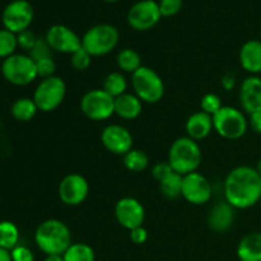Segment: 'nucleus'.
Returning <instances> with one entry per match:
<instances>
[{"label":"nucleus","instance_id":"32","mask_svg":"<svg viewBox=\"0 0 261 261\" xmlns=\"http://www.w3.org/2000/svg\"><path fill=\"white\" fill-rule=\"evenodd\" d=\"M201 111L205 112V114L214 116L219 110L222 109V101L217 94L214 93H206L205 96H203L200 101Z\"/></svg>","mask_w":261,"mask_h":261},{"label":"nucleus","instance_id":"12","mask_svg":"<svg viewBox=\"0 0 261 261\" xmlns=\"http://www.w3.org/2000/svg\"><path fill=\"white\" fill-rule=\"evenodd\" d=\"M186 201L194 205H203L212 198V185L205 176L199 172H191L184 176L182 194Z\"/></svg>","mask_w":261,"mask_h":261},{"label":"nucleus","instance_id":"25","mask_svg":"<svg viewBox=\"0 0 261 261\" xmlns=\"http://www.w3.org/2000/svg\"><path fill=\"white\" fill-rule=\"evenodd\" d=\"M64 261H94L93 249L89 245L78 242V244H71L65 252L63 254Z\"/></svg>","mask_w":261,"mask_h":261},{"label":"nucleus","instance_id":"24","mask_svg":"<svg viewBox=\"0 0 261 261\" xmlns=\"http://www.w3.org/2000/svg\"><path fill=\"white\" fill-rule=\"evenodd\" d=\"M116 63L120 70L134 74L142 66V58L133 48H124L117 54Z\"/></svg>","mask_w":261,"mask_h":261},{"label":"nucleus","instance_id":"41","mask_svg":"<svg viewBox=\"0 0 261 261\" xmlns=\"http://www.w3.org/2000/svg\"><path fill=\"white\" fill-rule=\"evenodd\" d=\"M234 81H236V79H234L233 74L228 73L226 74V75H223V78H222V86H223V88L227 89V91H231L234 87V83H236Z\"/></svg>","mask_w":261,"mask_h":261},{"label":"nucleus","instance_id":"40","mask_svg":"<svg viewBox=\"0 0 261 261\" xmlns=\"http://www.w3.org/2000/svg\"><path fill=\"white\" fill-rule=\"evenodd\" d=\"M250 126L256 134H261V111L250 115Z\"/></svg>","mask_w":261,"mask_h":261},{"label":"nucleus","instance_id":"34","mask_svg":"<svg viewBox=\"0 0 261 261\" xmlns=\"http://www.w3.org/2000/svg\"><path fill=\"white\" fill-rule=\"evenodd\" d=\"M158 7L162 17H172L181 10L182 0H160Z\"/></svg>","mask_w":261,"mask_h":261},{"label":"nucleus","instance_id":"45","mask_svg":"<svg viewBox=\"0 0 261 261\" xmlns=\"http://www.w3.org/2000/svg\"><path fill=\"white\" fill-rule=\"evenodd\" d=\"M105 2H109V3H115V2H119V0H105Z\"/></svg>","mask_w":261,"mask_h":261},{"label":"nucleus","instance_id":"2","mask_svg":"<svg viewBox=\"0 0 261 261\" xmlns=\"http://www.w3.org/2000/svg\"><path fill=\"white\" fill-rule=\"evenodd\" d=\"M35 241L38 249L47 256L63 255L71 245L70 229L59 219H47L36 229Z\"/></svg>","mask_w":261,"mask_h":261},{"label":"nucleus","instance_id":"1","mask_svg":"<svg viewBox=\"0 0 261 261\" xmlns=\"http://www.w3.org/2000/svg\"><path fill=\"white\" fill-rule=\"evenodd\" d=\"M224 198L234 209H247L260 203L261 177L254 167L239 166L227 175Z\"/></svg>","mask_w":261,"mask_h":261},{"label":"nucleus","instance_id":"30","mask_svg":"<svg viewBox=\"0 0 261 261\" xmlns=\"http://www.w3.org/2000/svg\"><path fill=\"white\" fill-rule=\"evenodd\" d=\"M18 46L17 35L8 30H0V58H9L14 55Z\"/></svg>","mask_w":261,"mask_h":261},{"label":"nucleus","instance_id":"46","mask_svg":"<svg viewBox=\"0 0 261 261\" xmlns=\"http://www.w3.org/2000/svg\"><path fill=\"white\" fill-rule=\"evenodd\" d=\"M260 36H261V32H260ZM260 41H261V40H260Z\"/></svg>","mask_w":261,"mask_h":261},{"label":"nucleus","instance_id":"11","mask_svg":"<svg viewBox=\"0 0 261 261\" xmlns=\"http://www.w3.org/2000/svg\"><path fill=\"white\" fill-rule=\"evenodd\" d=\"M158 3L154 0H140L130 8L127 13V23L135 31H148L154 27L161 19Z\"/></svg>","mask_w":261,"mask_h":261},{"label":"nucleus","instance_id":"5","mask_svg":"<svg viewBox=\"0 0 261 261\" xmlns=\"http://www.w3.org/2000/svg\"><path fill=\"white\" fill-rule=\"evenodd\" d=\"M133 89L135 96L145 103H157L165 94V83L157 71L148 66H140L132 74Z\"/></svg>","mask_w":261,"mask_h":261},{"label":"nucleus","instance_id":"33","mask_svg":"<svg viewBox=\"0 0 261 261\" xmlns=\"http://www.w3.org/2000/svg\"><path fill=\"white\" fill-rule=\"evenodd\" d=\"M30 58L35 63L38 60H42V59L51 58V47L45 38H37L35 46L30 51Z\"/></svg>","mask_w":261,"mask_h":261},{"label":"nucleus","instance_id":"14","mask_svg":"<svg viewBox=\"0 0 261 261\" xmlns=\"http://www.w3.org/2000/svg\"><path fill=\"white\" fill-rule=\"evenodd\" d=\"M45 40L51 50L61 54H74L82 47V38L64 24H55L48 28Z\"/></svg>","mask_w":261,"mask_h":261},{"label":"nucleus","instance_id":"21","mask_svg":"<svg viewBox=\"0 0 261 261\" xmlns=\"http://www.w3.org/2000/svg\"><path fill=\"white\" fill-rule=\"evenodd\" d=\"M240 261H261V232L247 233L237 246Z\"/></svg>","mask_w":261,"mask_h":261},{"label":"nucleus","instance_id":"9","mask_svg":"<svg viewBox=\"0 0 261 261\" xmlns=\"http://www.w3.org/2000/svg\"><path fill=\"white\" fill-rule=\"evenodd\" d=\"M81 110L93 121L107 120L115 114V98L103 89H92L82 97Z\"/></svg>","mask_w":261,"mask_h":261},{"label":"nucleus","instance_id":"35","mask_svg":"<svg viewBox=\"0 0 261 261\" xmlns=\"http://www.w3.org/2000/svg\"><path fill=\"white\" fill-rule=\"evenodd\" d=\"M36 69H37V76H41L42 79L50 78L55 73L56 64L51 58H46L36 61Z\"/></svg>","mask_w":261,"mask_h":261},{"label":"nucleus","instance_id":"47","mask_svg":"<svg viewBox=\"0 0 261 261\" xmlns=\"http://www.w3.org/2000/svg\"><path fill=\"white\" fill-rule=\"evenodd\" d=\"M260 203H261V199H260Z\"/></svg>","mask_w":261,"mask_h":261},{"label":"nucleus","instance_id":"15","mask_svg":"<svg viewBox=\"0 0 261 261\" xmlns=\"http://www.w3.org/2000/svg\"><path fill=\"white\" fill-rule=\"evenodd\" d=\"M115 217L120 226L132 231L143 226L145 218L144 206L134 198H122L115 205Z\"/></svg>","mask_w":261,"mask_h":261},{"label":"nucleus","instance_id":"7","mask_svg":"<svg viewBox=\"0 0 261 261\" xmlns=\"http://www.w3.org/2000/svg\"><path fill=\"white\" fill-rule=\"evenodd\" d=\"M66 96V84L60 76L53 75L40 82L33 93L38 111L51 112L63 103Z\"/></svg>","mask_w":261,"mask_h":261},{"label":"nucleus","instance_id":"3","mask_svg":"<svg viewBox=\"0 0 261 261\" xmlns=\"http://www.w3.org/2000/svg\"><path fill=\"white\" fill-rule=\"evenodd\" d=\"M200 162L201 150L195 140L182 137L172 143L168 152V163L175 172L182 176L195 172Z\"/></svg>","mask_w":261,"mask_h":261},{"label":"nucleus","instance_id":"42","mask_svg":"<svg viewBox=\"0 0 261 261\" xmlns=\"http://www.w3.org/2000/svg\"><path fill=\"white\" fill-rule=\"evenodd\" d=\"M0 261H13L10 252L8 250L2 249V247H0Z\"/></svg>","mask_w":261,"mask_h":261},{"label":"nucleus","instance_id":"4","mask_svg":"<svg viewBox=\"0 0 261 261\" xmlns=\"http://www.w3.org/2000/svg\"><path fill=\"white\" fill-rule=\"evenodd\" d=\"M119 31L107 23L93 25L82 37V47L91 56H103L111 53L119 43Z\"/></svg>","mask_w":261,"mask_h":261},{"label":"nucleus","instance_id":"39","mask_svg":"<svg viewBox=\"0 0 261 261\" xmlns=\"http://www.w3.org/2000/svg\"><path fill=\"white\" fill-rule=\"evenodd\" d=\"M130 240L135 245H143L148 240V232L144 227H138L130 231Z\"/></svg>","mask_w":261,"mask_h":261},{"label":"nucleus","instance_id":"27","mask_svg":"<svg viewBox=\"0 0 261 261\" xmlns=\"http://www.w3.org/2000/svg\"><path fill=\"white\" fill-rule=\"evenodd\" d=\"M126 88V79H125V76L122 75L121 73H119V71H112V73H110L109 75L105 78L103 87H102V89H103L105 92H107L110 96L114 97V98L126 93V92H125Z\"/></svg>","mask_w":261,"mask_h":261},{"label":"nucleus","instance_id":"37","mask_svg":"<svg viewBox=\"0 0 261 261\" xmlns=\"http://www.w3.org/2000/svg\"><path fill=\"white\" fill-rule=\"evenodd\" d=\"M17 40H18V46L24 50L31 51V48L35 46L36 41H37V37L35 36V33L30 30H25L23 32L18 33L17 35Z\"/></svg>","mask_w":261,"mask_h":261},{"label":"nucleus","instance_id":"19","mask_svg":"<svg viewBox=\"0 0 261 261\" xmlns=\"http://www.w3.org/2000/svg\"><path fill=\"white\" fill-rule=\"evenodd\" d=\"M240 64L252 75L261 73V41L250 40L240 50Z\"/></svg>","mask_w":261,"mask_h":261},{"label":"nucleus","instance_id":"44","mask_svg":"<svg viewBox=\"0 0 261 261\" xmlns=\"http://www.w3.org/2000/svg\"><path fill=\"white\" fill-rule=\"evenodd\" d=\"M255 170H256V172L259 173V175H260V177H261V160L257 161L256 166H255Z\"/></svg>","mask_w":261,"mask_h":261},{"label":"nucleus","instance_id":"31","mask_svg":"<svg viewBox=\"0 0 261 261\" xmlns=\"http://www.w3.org/2000/svg\"><path fill=\"white\" fill-rule=\"evenodd\" d=\"M70 63H71V66H73L75 70H79V71L87 70V69L91 66L92 56L88 51H86L83 47H81L79 50H76L75 53L71 54Z\"/></svg>","mask_w":261,"mask_h":261},{"label":"nucleus","instance_id":"36","mask_svg":"<svg viewBox=\"0 0 261 261\" xmlns=\"http://www.w3.org/2000/svg\"><path fill=\"white\" fill-rule=\"evenodd\" d=\"M172 172H173V170H172V167H171L170 163H168V161L167 162L155 163L152 168L153 177H154L158 182H161V181L165 180V178L168 177V176H170Z\"/></svg>","mask_w":261,"mask_h":261},{"label":"nucleus","instance_id":"8","mask_svg":"<svg viewBox=\"0 0 261 261\" xmlns=\"http://www.w3.org/2000/svg\"><path fill=\"white\" fill-rule=\"evenodd\" d=\"M2 73L4 78L14 86H27L37 78L36 63L30 55L23 54H14L4 59Z\"/></svg>","mask_w":261,"mask_h":261},{"label":"nucleus","instance_id":"6","mask_svg":"<svg viewBox=\"0 0 261 261\" xmlns=\"http://www.w3.org/2000/svg\"><path fill=\"white\" fill-rule=\"evenodd\" d=\"M249 121L240 110L231 106H223L213 116V127L222 138L236 140L247 132Z\"/></svg>","mask_w":261,"mask_h":261},{"label":"nucleus","instance_id":"23","mask_svg":"<svg viewBox=\"0 0 261 261\" xmlns=\"http://www.w3.org/2000/svg\"><path fill=\"white\" fill-rule=\"evenodd\" d=\"M12 115L15 120L22 122L31 121L37 114L38 109L33 98H19L12 105Z\"/></svg>","mask_w":261,"mask_h":261},{"label":"nucleus","instance_id":"20","mask_svg":"<svg viewBox=\"0 0 261 261\" xmlns=\"http://www.w3.org/2000/svg\"><path fill=\"white\" fill-rule=\"evenodd\" d=\"M213 127V116L203 111L195 112L186 121V133L193 140H203L211 134Z\"/></svg>","mask_w":261,"mask_h":261},{"label":"nucleus","instance_id":"29","mask_svg":"<svg viewBox=\"0 0 261 261\" xmlns=\"http://www.w3.org/2000/svg\"><path fill=\"white\" fill-rule=\"evenodd\" d=\"M124 166L132 172H142L149 165V158L145 152L140 149H132L126 154L122 155Z\"/></svg>","mask_w":261,"mask_h":261},{"label":"nucleus","instance_id":"43","mask_svg":"<svg viewBox=\"0 0 261 261\" xmlns=\"http://www.w3.org/2000/svg\"><path fill=\"white\" fill-rule=\"evenodd\" d=\"M43 261H64L63 255H51V256H47Z\"/></svg>","mask_w":261,"mask_h":261},{"label":"nucleus","instance_id":"22","mask_svg":"<svg viewBox=\"0 0 261 261\" xmlns=\"http://www.w3.org/2000/svg\"><path fill=\"white\" fill-rule=\"evenodd\" d=\"M142 101L135 94L124 93L115 98V114L125 120H134L142 114Z\"/></svg>","mask_w":261,"mask_h":261},{"label":"nucleus","instance_id":"16","mask_svg":"<svg viewBox=\"0 0 261 261\" xmlns=\"http://www.w3.org/2000/svg\"><path fill=\"white\" fill-rule=\"evenodd\" d=\"M101 142L112 154L125 155L133 149V135L126 127L117 124L107 125L102 130Z\"/></svg>","mask_w":261,"mask_h":261},{"label":"nucleus","instance_id":"28","mask_svg":"<svg viewBox=\"0 0 261 261\" xmlns=\"http://www.w3.org/2000/svg\"><path fill=\"white\" fill-rule=\"evenodd\" d=\"M19 231L17 226L9 221L0 222V247L5 250H13L18 246Z\"/></svg>","mask_w":261,"mask_h":261},{"label":"nucleus","instance_id":"38","mask_svg":"<svg viewBox=\"0 0 261 261\" xmlns=\"http://www.w3.org/2000/svg\"><path fill=\"white\" fill-rule=\"evenodd\" d=\"M13 261H33V252L25 246H15L10 252Z\"/></svg>","mask_w":261,"mask_h":261},{"label":"nucleus","instance_id":"18","mask_svg":"<svg viewBox=\"0 0 261 261\" xmlns=\"http://www.w3.org/2000/svg\"><path fill=\"white\" fill-rule=\"evenodd\" d=\"M234 222V208L227 201L214 204L208 214V226L212 231L223 233L228 231Z\"/></svg>","mask_w":261,"mask_h":261},{"label":"nucleus","instance_id":"26","mask_svg":"<svg viewBox=\"0 0 261 261\" xmlns=\"http://www.w3.org/2000/svg\"><path fill=\"white\" fill-rule=\"evenodd\" d=\"M182 180L184 176L173 171L168 177L160 182L161 193L167 199H176L182 194Z\"/></svg>","mask_w":261,"mask_h":261},{"label":"nucleus","instance_id":"17","mask_svg":"<svg viewBox=\"0 0 261 261\" xmlns=\"http://www.w3.org/2000/svg\"><path fill=\"white\" fill-rule=\"evenodd\" d=\"M240 102L249 115L261 111V78L251 75L245 79L240 88Z\"/></svg>","mask_w":261,"mask_h":261},{"label":"nucleus","instance_id":"10","mask_svg":"<svg viewBox=\"0 0 261 261\" xmlns=\"http://www.w3.org/2000/svg\"><path fill=\"white\" fill-rule=\"evenodd\" d=\"M33 17H35V12H33V8L30 2L14 0L4 8L2 20L5 30L18 35V33L28 30Z\"/></svg>","mask_w":261,"mask_h":261},{"label":"nucleus","instance_id":"13","mask_svg":"<svg viewBox=\"0 0 261 261\" xmlns=\"http://www.w3.org/2000/svg\"><path fill=\"white\" fill-rule=\"evenodd\" d=\"M88 193V181L79 173L66 175L59 185V198L69 206H76L83 203Z\"/></svg>","mask_w":261,"mask_h":261}]
</instances>
